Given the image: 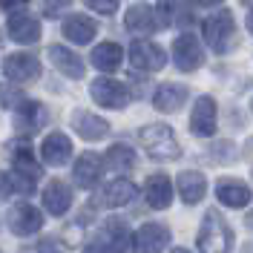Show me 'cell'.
<instances>
[{
    "mask_svg": "<svg viewBox=\"0 0 253 253\" xmlns=\"http://www.w3.org/2000/svg\"><path fill=\"white\" fill-rule=\"evenodd\" d=\"M196 242L202 253H230L233 251V227L224 221L219 210H207Z\"/></svg>",
    "mask_w": 253,
    "mask_h": 253,
    "instance_id": "cell-1",
    "label": "cell"
},
{
    "mask_svg": "<svg viewBox=\"0 0 253 253\" xmlns=\"http://www.w3.org/2000/svg\"><path fill=\"white\" fill-rule=\"evenodd\" d=\"M138 141H141V147L150 153V156L161 158V161H170V158L181 156V147H178V141H175L173 126H167V124H147V126H141Z\"/></svg>",
    "mask_w": 253,
    "mask_h": 253,
    "instance_id": "cell-2",
    "label": "cell"
},
{
    "mask_svg": "<svg viewBox=\"0 0 253 253\" xmlns=\"http://www.w3.org/2000/svg\"><path fill=\"white\" fill-rule=\"evenodd\" d=\"M202 35H205V41L210 43L213 52H219L224 55L227 49L233 46V38H236V20L233 15L224 9V12H216V15L205 17V23H202Z\"/></svg>",
    "mask_w": 253,
    "mask_h": 253,
    "instance_id": "cell-3",
    "label": "cell"
},
{
    "mask_svg": "<svg viewBox=\"0 0 253 253\" xmlns=\"http://www.w3.org/2000/svg\"><path fill=\"white\" fill-rule=\"evenodd\" d=\"M92 101L104 110H124L129 104V89H126L121 81H112V78H95L92 86Z\"/></svg>",
    "mask_w": 253,
    "mask_h": 253,
    "instance_id": "cell-4",
    "label": "cell"
},
{
    "mask_svg": "<svg viewBox=\"0 0 253 253\" xmlns=\"http://www.w3.org/2000/svg\"><path fill=\"white\" fill-rule=\"evenodd\" d=\"M12 167H15V184L20 193H35V184H38V178H41V164L35 161L29 147H20L15 150V156H12Z\"/></svg>",
    "mask_w": 253,
    "mask_h": 253,
    "instance_id": "cell-5",
    "label": "cell"
},
{
    "mask_svg": "<svg viewBox=\"0 0 253 253\" xmlns=\"http://www.w3.org/2000/svg\"><path fill=\"white\" fill-rule=\"evenodd\" d=\"M173 58H175V66L181 69V72H196L202 63H205V52H202V43H199V38L196 35H178L173 43Z\"/></svg>",
    "mask_w": 253,
    "mask_h": 253,
    "instance_id": "cell-6",
    "label": "cell"
},
{
    "mask_svg": "<svg viewBox=\"0 0 253 253\" xmlns=\"http://www.w3.org/2000/svg\"><path fill=\"white\" fill-rule=\"evenodd\" d=\"M129 61L138 72H158L164 63H167V55L164 49L153 43V41H132L129 46Z\"/></svg>",
    "mask_w": 253,
    "mask_h": 253,
    "instance_id": "cell-7",
    "label": "cell"
},
{
    "mask_svg": "<svg viewBox=\"0 0 253 253\" xmlns=\"http://www.w3.org/2000/svg\"><path fill=\"white\" fill-rule=\"evenodd\" d=\"M6 224H9V230L15 236H32V233H38L43 227V213L32 205H17L9 210Z\"/></svg>",
    "mask_w": 253,
    "mask_h": 253,
    "instance_id": "cell-8",
    "label": "cell"
},
{
    "mask_svg": "<svg viewBox=\"0 0 253 253\" xmlns=\"http://www.w3.org/2000/svg\"><path fill=\"white\" fill-rule=\"evenodd\" d=\"M219 115H216V101L210 98V95H202L199 101H196V107H193V115H190V129H193V135H202V138H210L213 132H216V121Z\"/></svg>",
    "mask_w": 253,
    "mask_h": 253,
    "instance_id": "cell-9",
    "label": "cell"
},
{
    "mask_svg": "<svg viewBox=\"0 0 253 253\" xmlns=\"http://www.w3.org/2000/svg\"><path fill=\"white\" fill-rule=\"evenodd\" d=\"M107 158H101L98 153H84V156L75 161V167H72V178H75V184L84 190H92L98 181H101V175H104V164Z\"/></svg>",
    "mask_w": 253,
    "mask_h": 253,
    "instance_id": "cell-10",
    "label": "cell"
},
{
    "mask_svg": "<svg viewBox=\"0 0 253 253\" xmlns=\"http://www.w3.org/2000/svg\"><path fill=\"white\" fill-rule=\"evenodd\" d=\"M3 72L9 81H17V84H29L41 75V61L29 55V52H17V55H9L6 63H3Z\"/></svg>",
    "mask_w": 253,
    "mask_h": 253,
    "instance_id": "cell-11",
    "label": "cell"
},
{
    "mask_svg": "<svg viewBox=\"0 0 253 253\" xmlns=\"http://www.w3.org/2000/svg\"><path fill=\"white\" fill-rule=\"evenodd\" d=\"M15 126L20 129V132H38L41 126H46L49 121V110L43 107V104H38V101H20L15 107Z\"/></svg>",
    "mask_w": 253,
    "mask_h": 253,
    "instance_id": "cell-12",
    "label": "cell"
},
{
    "mask_svg": "<svg viewBox=\"0 0 253 253\" xmlns=\"http://www.w3.org/2000/svg\"><path fill=\"white\" fill-rule=\"evenodd\" d=\"M72 129L78 132L81 138H86V141H101V138L110 135V124L101 115H92V112H86V110L72 112Z\"/></svg>",
    "mask_w": 253,
    "mask_h": 253,
    "instance_id": "cell-13",
    "label": "cell"
},
{
    "mask_svg": "<svg viewBox=\"0 0 253 253\" xmlns=\"http://www.w3.org/2000/svg\"><path fill=\"white\" fill-rule=\"evenodd\" d=\"M6 29H9V35H12V41H17V43H23V46H29V43H38L41 41V23L35 20V17H29L26 12H12L9 15V23H6Z\"/></svg>",
    "mask_w": 253,
    "mask_h": 253,
    "instance_id": "cell-14",
    "label": "cell"
},
{
    "mask_svg": "<svg viewBox=\"0 0 253 253\" xmlns=\"http://www.w3.org/2000/svg\"><path fill=\"white\" fill-rule=\"evenodd\" d=\"M187 86L184 84H158L153 92V107L158 112H178L187 101Z\"/></svg>",
    "mask_w": 253,
    "mask_h": 253,
    "instance_id": "cell-15",
    "label": "cell"
},
{
    "mask_svg": "<svg viewBox=\"0 0 253 253\" xmlns=\"http://www.w3.org/2000/svg\"><path fill=\"white\" fill-rule=\"evenodd\" d=\"M124 26L129 32H138V35L164 29L161 20H158V12L156 9H150L147 3H135V6H129V12H126V17H124Z\"/></svg>",
    "mask_w": 253,
    "mask_h": 253,
    "instance_id": "cell-16",
    "label": "cell"
},
{
    "mask_svg": "<svg viewBox=\"0 0 253 253\" xmlns=\"http://www.w3.org/2000/svg\"><path fill=\"white\" fill-rule=\"evenodd\" d=\"M95 35H98V23H95L92 17L69 15L63 20V38L72 41V43H78V46H86L89 41H95Z\"/></svg>",
    "mask_w": 253,
    "mask_h": 253,
    "instance_id": "cell-17",
    "label": "cell"
},
{
    "mask_svg": "<svg viewBox=\"0 0 253 253\" xmlns=\"http://www.w3.org/2000/svg\"><path fill=\"white\" fill-rule=\"evenodd\" d=\"M41 158L52 167H61L72 158V141L63 132H52V135H46V141L41 144Z\"/></svg>",
    "mask_w": 253,
    "mask_h": 253,
    "instance_id": "cell-18",
    "label": "cell"
},
{
    "mask_svg": "<svg viewBox=\"0 0 253 253\" xmlns=\"http://www.w3.org/2000/svg\"><path fill=\"white\" fill-rule=\"evenodd\" d=\"M216 196L221 205L227 207H248L251 205V187L239 178H219L216 184Z\"/></svg>",
    "mask_w": 253,
    "mask_h": 253,
    "instance_id": "cell-19",
    "label": "cell"
},
{
    "mask_svg": "<svg viewBox=\"0 0 253 253\" xmlns=\"http://www.w3.org/2000/svg\"><path fill=\"white\" fill-rule=\"evenodd\" d=\"M170 245V230L158 221H147L138 230V251L141 253H161Z\"/></svg>",
    "mask_w": 253,
    "mask_h": 253,
    "instance_id": "cell-20",
    "label": "cell"
},
{
    "mask_svg": "<svg viewBox=\"0 0 253 253\" xmlns=\"http://www.w3.org/2000/svg\"><path fill=\"white\" fill-rule=\"evenodd\" d=\"M43 207H46L52 216H63L69 207H72V187L63 184V181H49L43 190Z\"/></svg>",
    "mask_w": 253,
    "mask_h": 253,
    "instance_id": "cell-21",
    "label": "cell"
},
{
    "mask_svg": "<svg viewBox=\"0 0 253 253\" xmlns=\"http://www.w3.org/2000/svg\"><path fill=\"white\" fill-rule=\"evenodd\" d=\"M49 61L55 63V69L63 72L66 78L78 81V78H84V72H86L84 61H81L72 49H66V46H49Z\"/></svg>",
    "mask_w": 253,
    "mask_h": 253,
    "instance_id": "cell-22",
    "label": "cell"
},
{
    "mask_svg": "<svg viewBox=\"0 0 253 253\" xmlns=\"http://www.w3.org/2000/svg\"><path fill=\"white\" fill-rule=\"evenodd\" d=\"M144 190H147L150 207H156V210H164V207H170V202H173V181L164 173L150 175L147 184H144Z\"/></svg>",
    "mask_w": 253,
    "mask_h": 253,
    "instance_id": "cell-23",
    "label": "cell"
},
{
    "mask_svg": "<svg viewBox=\"0 0 253 253\" xmlns=\"http://www.w3.org/2000/svg\"><path fill=\"white\" fill-rule=\"evenodd\" d=\"M132 199H135V184L126 181V178H115L98 193V205H107V207H121L126 202H132Z\"/></svg>",
    "mask_w": 253,
    "mask_h": 253,
    "instance_id": "cell-24",
    "label": "cell"
},
{
    "mask_svg": "<svg viewBox=\"0 0 253 253\" xmlns=\"http://www.w3.org/2000/svg\"><path fill=\"white\" fill-rule=\"evenodd\" d=\"M207 193V181L202 173H196V170H187V173L178 175V196L187 202V205H199L202 199H205Z\"/></svg>",
    "mask_w": 253,
    "mask_h": 253,
    "instance_id": "cell-25",
    "label": "cell"
},
{
    "mask_svg": "<svg viewBox=\"0 0 253 253\" xmlns=\"http://www.w3.org/2000/svg\"><path fill=\"white\" fill-rule=\"evenodd\" d=\"M121 58H124V52L118 43H101V46L92 49V66L95 69H101V72H115L118 66H121Z\"/></svg>",
    "mask_w": 253,
    "mask_h": 253,
    "instance_id": "cell-26",
    "label": "cell"
},
{
    "mask_svg": "<svg viewBox=\"0 0 253 253\" xmlns=\"http://www.w3.org/2000/svg\"><path fill=\"white\" fill-rule=\"evenodd\" d=\"M156 12H158V17H161V26H173V23L187 26L190 20H193L190 12H187V6H184L181 0H158Z\"/></svg>",
    "mask_w": 253,
    "mask_h": 253,
    "instance_id": "cell-27",
    "label": "cell"
},
{
    "mask_svg": "<svg viewBox=\"0 0 253 253\" xmlns=\"http://www.w3.org/2000/svg\"><path fill=\"white\" fill-rule=\"evenodd\" d=\"M107 236H110V251L112 253H135V248H138V233L126 230L124 224H118V221L107 230Z\"/></svg>",
    "mask_w": 253,
    "mask_h": 253,
    "instance_id": "cell-28",
    "label": "cell"
},
{
    "mask_svg": "<svg viewBox=\"0 0 253 253\" xmlns=\"http://www.w3.org/2000/svg\"><path fill=\"white\" fill-rule=\"evenodd\" d=\"M107 164H110L112 170H118V173L132 170L135 167V150L126 147V144H112L110 153H107Z\"/></svg>",
    "mask_w": 253,
    "mask_h": 253,
    "instance_id": "cell-29",
    "label": "cell"
},
{
    "mask_svg": "<svg viewBox=\"0 0 253 253\" xmlns=\"http://www.w3.org/2000/svg\"><path fill=\"white\" fill-rule=\"evenodd\" d=\"M84 3L98 15H115L118 12V0H84Z\"/></svg>",
    "mask_w": 253,
    "mask_h": 253,
    "instance_id": "cell-30",
    "label": "cell"
},
{
    "mask_svg": "<svg viewBox=\"0 0 253 253\" xmlns=\"http://www.w3.org/2000/svg\"><path fill=\"white\" fill-rule=\"evenodd\" d=\"M72 0H43V15L46 17H58L63 15V9H69Z\"/></svg>",
    "mask_w": 253,
    "mask_h": 253,
    "instance_id": "cell-31",
    "label": "cell"
},
{
    "mask_svg": "<svg viewBox=\"0 0 253 253\" xmlns=\"http://www.w3.org/2000/svg\"><path fill=\"white\" fill-rule=\"evenodd\" d=\"M23 253H61V248H58V242H52V239H41L38 245H29Z\"/></svg>",
    "mask_w": 253,
    "mask_h": 253,
    "instance_id": "cell-32",
    "label": "cell"
},
{
    "mask_svg": "<svg viewBox=\"0 0 253 253\" xmlns=\"http://www.w3.org/2000/svg\"><path fill=\"white\" fill-rule=\"evenodd\" d=\"M15 190H17L15 178H12V175H6L3 170H0V202H3V199H9Z\"/></svg>",
    "mask_w": 253,
    "mask_h": 253,
    "instance_id": "cell-33",
    "label": "cell"
},
{
    "mask_svg": "<svg viewBox=\"0 0 253 253\" xmlns=\"http://www.w3.org/2000/svg\"><path fill=\"white\" fill-rule=\"evenodd\" d=\"M26 3H29V0H0V9H6V12L12 15V12H17V9H23Z\"/></svg>",
    "mask_w": 253,
    "mask_h": 253,
    "instance_id": "cell-34",
    "label": "cell"
},
{
    "mask_svg": "<svg viewBox=\"0 0 253 253\" xmlns=\"http://www.w3.org/2000/svg\"><path fill=\"white\" fill-rule=\"evenodd\" d=\"M12 101H15V92H12L9 86H6V89H0V104H3V107H9Z\"/></svg>",
    "mask_w": 253,
    "mask_h": 253,
    "instance_id": "cell-35",
    "label": "cell"
},
{
    "mask_svg": "<svg viewBox=\"0 0 253 253\" xmlns=\"http://www.w3.org/2000/svg\"><path fill=\"white\" fill-rule=\"evenodd\" d=\"M84 253H110V251H107V248H104L101 242H89V245L84 248Z\"/></svg>",
    "mask_w": 253,
    "mask_h": 253,
    "instance_id": "cell-36",
    "label": "cell"
},
{
    "mask_svg": "<svg viewBox=\"0 0 253 253\" xmlns=\"http://www.w3.org/2000/svg\"><path fill=\"white\" fill-rule=\"evenodd\" d=\"M193 6H202V9H207V6H219V3H224V0H190Z\"/></svg>",
    "mask_w": 253,
    "mask_h": 253,
    "instance_id": "cell-37",
    "label": "cell"
},
{
    "mask_svg": "<svg viewBox=\"0 0 253 253\" xmlns=\"http://www.w3.org/2000/svg\"><path fill=\"white\" fill-rule=\"evenodd\" d=\"M248 32L253 35V9H251V15H248Z\"/></svg>",
    "mask_w": 253,
    "mask_h": 253,
    "instance_id": "cell-38",
    "label": "cell"
},
{
    "mask_svg": "<svg viewBox=\"0 0 253 253\" xmlns=\"http://www.w3.org/2000/svg\"><path fill=\"white\" fill-rule=\"evenodd\" d=\"M173 253H190V251H184V248H175V251Z\"/></svg>",
    "mask_w": 253,
    "mask_h": 253,
    "instance_id": "cell-39",
    "label": "cell"
},
{
    "mask_svg": "<svg viewBox=\"0 0 253 253\" xmlns=\"http://www.w3.org/2000/svg\"><path fill=\"white\" fill-rule=\"evenodd\" d=\"M251 110H253V104H251Z\"/></svg>",
    "mask_w": 253,
    "mask_h": 253,
    "instance_id": "cell-40",
    "label": "cell"
}]
</instances>
